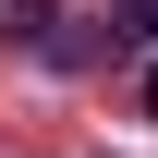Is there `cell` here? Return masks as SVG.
I'll return each instance as SVG.
<instances>
[{"label":"cell","instance_id":"6da1fadb","mask_svg":"<svg viewBox=\"0 0 158 158\" xmlns=\"http://www.w3.org/2000/svg\"><path fill=\"white\" fill-rule=\"evenodd\" d=\"M110 49H122V61L158 49V0H110Z\"/></svg>","mask_w":158,"mask_h":158},{"label":"cell","instance_id":"7a4b0ae2","mask_svg":"<svg viewBox=\"0 0 158 158\" xmlns=\"http://www.w3.org/2000/svg\"><path fill=\"white\" fill-rule=\"evenodd\" d=\"M0 37H24V49H61V12H49V0H0Z\"/></svg>","mask_w":158,"mask_h":158},{"label":"cell","instance_id":"3957f363","mask_svg":"<svg viewBox=\"0 0 158 158\" xmlns=\"http://www.w3.org/2000/svg\"><path fill=\"white\" fill-rule=\"evenodd\" d=\"M134 98H146V122H158V61H146V85H134Z\"/></svg>","mask_w":158,"mask_h":158}]
</instances>
